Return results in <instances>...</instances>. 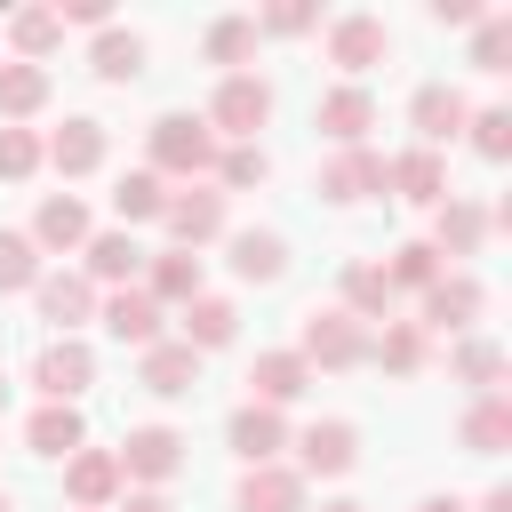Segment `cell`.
I'll return each instance as SVG.
<instances>
[{
  "label": "cell",
  "instance_id": "6da1fadb",
  "mask_svg": "<svg viewBox=\"0 0 512 512\" xmlns=\"http://www.w3.org/2000/svg\"><path fill=\"white\" fill-rule=\"evenodd\" d=\"M144 144H152V176H160V184H168V176H176V184H200V176L216 168V152H224L200 112H160V120L144 128Z\"/></svg>",
  "mask_w": 512,
  "mask_h": 512
},
{
  "label": "cell",
  "instance_id": "7a4b0ae2",
  "mask_svg": "<svg viewBox=\"0 0 512 512\" xmlns=\"http://www.w3.org/2000/svg\"><path fill=\"white\" fill-rule=\"evenodd\" d=\"M200 120L216 128V144H224V136H232V144H256V128L272 120V80H264V72H224Z\"/></svg>",
  "mask_w": 512,
  "mask_h": 512
},
{
  "label": "cell",
  "instance_id": "3957f363",
  "mask_svg": "<svg viewBox=\"0 0 512 512\" xmlns=\"http://www.w3.org/2000/svg\"><path fill=\"white\" fill-rule=\"evenodd\" d=\"M296 360L304 368H360L368 360V328L344 304H312L304 328H296Z\"/></svg>",
  "mask_w": 512,
  "mask_h": 512
},
{
  "label": "cell",
  "instance_id": "277c9868",
  "mask_svg": "<svg viewBox=\"0 0 512 512\" xmlns=\"http://www.w3.org/2000/svg\"><path fill=\"white\" fill-rule=\"evenodd\" d=\"M96 384V352L80 344V336H48L40 352H32V392L40 400H56V408H80V392Z\"/></svg>",
  "mask_w": 512,
  "mask_h": 512
},
{
  "label": "cell",
  "instance_id": "5b68a950",
  "mask_svg": "<svg viewBox=\"0 0 512 512\" xmlns=\"http://www.w3.org/2000/svg\"><path fill=\"white\" fill-rule=\"evenodd\" d=\"M112 456H120V480H128V488H168V480L184 472V432H168V424H136Z\"/></svg>",
  "mask_w": 512,
  "mask_h": 512
},
{
  "label": "cell",
  "instance_id": "8992f818",
  "mask_svg": "<svg viewBox=\"0 0 512 512\" xmlns=\"http://www.w3.org/2000/svg\"><path fill=\"white\" fill-rule=\"evenodd\" d=\"M352 464H360V432L344 416H320V424L296 432V464H288L296 480H344Z\"/></svg>",
  "mask_w": 512,
  "mask_h": 512
},
{
  "label": "cell",
  "instance_id": "52a82bcc",
  "mask_svg": "<svg viewBox=\"0 0 512 512\" xmlns=\"http://www.w3.org/2000/svg\"><path fill=\"white\" fill-rule=\"evenodd\" d=\"M160 224H168V240L176 248H208V240H224V192L216 184H184V192H168V208H160Z\"/></svg>",
  "mask_w": 512,
  "mask_h": 512
},
{
  "label": "cell",
  "instance_id": "ba28073f",
  "mask_svg": "<svg viewBox=\"0 0 512 512\" xmlns=\"http://www.w3.org/2000/svg\"><path fill=\"white\" fill-rule=\"evenodd\" d=\"M136 384H144L152 400H184V392H200V352H192L184 336H160V344L136 352Z\"/></svg>",
  "mask_w": 512,
  "mask_h": 512
},
{
  "label": "cell",
  "instance_id": "9c48e42d",
  "mask_svg": "<svg viewBox=\"0 0 512 512\" xmlns=\"http://www.w3.org/2000/svg\"><path fill=\"white\" fill-rule=\"evenodd\" d=\"M120 456L112 448H72L64 456V504L72 512H104V504H120Z\"/></svg>",
  "mask_w": 512,
  "mask_h": 512
},
{
  "label": "cell",
  "instance_id": "30bf717a",
  "mask_svg": "<svg viewBox=\"0 0 512 512\" xmlns=\"http://www.w3.org/2000/svg\"><path fill=\"white\" fill-rule=\"evenodd\" d=\"M312 128H320L336 152H352V144H368V128H376V96H368L360 80H344V88H328V96L312 104Z\"/></svg>",
  "mask_w": 512,
  "mask_h": 512
},
{
  "label": "cell",
  "instance_id": "8fae6325",
  "mask_svg": "<svg viewBox=\"0 0 512 512\" xmlns=\"http://www.w3.org/2000/svg\"><path fill=\"white\" fill-rule=\"evenodd\" d=\"M88 232H96V224H88V200H80V192H48V200L32 208V232H24V240H32L40 256H72V248H88Z\"/></svg>",
  "mask_w": 512,
  "mask_h": 512
},
{
  "label": "cell",
  "instance_id": "7c38bea8",
  "mask_svg": "<svg viewBox=\"0 0 512 512\" xmlns=\"http://www.w3.org/2000/svg\"><path fill=\"white\" fill-rule=\"evenodd\" d=\"M408 120H416V144H424V152H440L448 136H464L472 104H464V88H448V80H424V88L408 96Z\"/></svg>",
  "mask_w": 512,
  "mask_h": 512
},
{
  "label": "cell",
  "instance_id": "4fadbf2b",
  "mask_svg": "<svg viewBox=\"0 0 512 512\" xmlns=\"http://www.w3.org/2000/svg\"><path fill=\"white\" fill-rule=\"evenodd\" d=\"M320 200H328V208H352V200H384V152H368V144L336 152V160L320 168Z\"/></svg>",
  "mask_w": 512,
  "mask_h": 512
},
{
  "label": "cell",
  "instance_id": "5bb4252c",
  "mask_svg": "<svg viewBox=\"0 0 512 512\" xmlns=\"http://www.w3.org/2000/svg\"><path fill=\"white\" fill-rule=\"evenodd\" d=\"M104 144H112V136H104V120H88V112H80V120H64V128L40 144V160L72 184V176H96V168H104Z\"/></svg>",
  "mask_w": 512,
  "mask_h": 512
},
{
  "label": "cell",
  "instance_id": "9a60e30c",
  "mask_svg": "<svg viewBox=\"0 0 512 512\" xmlns=\"http://www.w3.org/2000/svg\"><path fill=\"white\" fill-rule=\"evenodd\" d=\"M32 304H40V320H48L56 336H72L80 320H96V288H88V272H40V280H32Z\"/></svg>",
  "mask_w": 512,
  "mask_h": 512
},
{
  "label": "cell",
  "instance_id": "2e32d148",
  "mask_svg": "<svg viewBox=\"0 0 512 512\" xmlns=\"http://www.w3.org/2000/svg\"><path fill=\"white\" fill-rule=\"evenodd\" d=\"M480 304H488V296H480V280H472V272H440V280L424 288V320H416V328L464 336V328L480 320Z\"/></svg>",
  "mask_w": 512,
  "mask_h": 512
},
{
  "label": "cell",
  "instance_id": "e0dca14e",
  "mask_svg": "<svg viewBox=\"0 0 512 512\" xmlns=\"http://www.w3.org/2000/svg\"><path fill=\"white\" fill-rule=\"evenodd\" d=\"M384 48H392V32H384V16H336L328 24V64L336 72H368V64H384Z\"/></svg>",
  "mask_w": 512,
  "mask_h": 512
},
{
  "label": "cell",
  "instance_id": "ac0fdd59",
  "mask_svg": "<svg viewBox=\"0 0 512 512\" xmlns=\"http://www.w3.org/2000/svg\"><path fill=\"white\" fill-rule=\"evenodd\" d=\"M96 320H104V336L112 344H160V304L144 296V288H112V296H96Z\"/></svg>",
  "mask_w": 512,
  "mask_h": 512
},
{
  "label": "cell",
  "instance_id": "d6986e66",
  "mask_svg": "<svg viewBox=\"0 0 512 512\" xmlns=\"http://www.w3.org/2000/svg\"><path fill=\"white\" fill-rule=\"evenodd\" d=\"M224 440H232V456H240V464H280V448H288V416L248 400V408H232Z\"/></svg>",
  "mask_w": 512,
  "mask_h": 512
},
{
  "label": "cell",
  "instance_id": "ffe728a7",
  "mask_svg": "<svg viewBox=\"0 0 512 512\" xmlns=\"http://www.w3.org/2000/svg\"><path fill=\"white\" fill-rule=\"evenodd\" d=\"M384 192H400V200H416V208H440V200H448V168H440V152L408 144L400 160H384Z\"/></svg>",
  "mask_w": 512,
  "mask_h": 512
},
{
  "label": "cell",
  "instance_id": "44dd1931",
  "mask_svg": "<svg viewBox=\"0 0 512 512\" xmlns=\"http://www.w3.org/2000/svg\"><path fill=\"white\" fill-rule=\"evenodd\" d=\"M80 256H88V288H136L152 248H136V232H88Z\"/></svg>",
  "mask_w": 512,
  "mask_h": 512
},
{
  "label": "cell",
  "instance_id": "7402d4cb",
  "mask_svg": "<svg viewBox=\"0 0 512 512\" xmlns=\"http://www.w3.org/2000/svg\"><path fill=\"white\" fill-rule=\"evenodd\" d=\"M136 288H144L160 312H168V304H192V296H200V256H192V248H160V256H144V280H136Z\"/></svg>",
  "mask_w": 512,
  "mask_h": 512
},
{
  "label": "cell",
  "instance_id": "603a6c76",
  "mask_svg": "<svg viewBox=\"0 0 512 512\" xmlns=\"http://www.w3.org/2000/svg\"><path fill=\"white\" fill-rule=\"evenodd\" d=\"M312 392V368L296 360V352H256V368H248V400L256 408H288V400H304Z\"/></svg>",
  "mask_w": 512,
  "mask_h": 512
},
{
  "label": "cell",
  "instance_id": "cb8c5ba5",
  "mask_svg": "<svg viewBox=\"0 0 512 512\" xmlns=\"http://www.w3.org/2000/svg\"><path fill=\"white\" fill-rule=\"evenodd\" d=\"M24 448H32V456H48V464H64L72 448H88V424H80V408H56V400H40V408H32V424H24Z\"/></svg>",
  "mask_w": 512,
  "mask_h": 512
},
{
  "label": "cell",
  "instance_id": "d4e9b609",
  "mask_svg": "<svg viewBox=\"0 0 512 512\" xmlns=\"http://www.w3.org/2000/svg\"><path fill=\"white\" fill-rule=\"evenodd\" d=\"M232 336H240V304H232V296H208V288H200V296L184 304V344H192V352H224Z\"/></svg>",
  "mask_w": 512,
  "mask_h": 512
},
{
  "label": "cell",
  "instance_id": "484cf974",
  "mask_svg": "<svg viewBox=\"0 0 512 512\" xmlns=\"http://www.w3.org/2000/svg\"><path fill=\"white\" fill-rule=\"evenodd\" d=\"M448 376H456V384H472V392H504L512 360H504V344H496V336H456V352H448Z\"/></svg>",
  "mask_w": 512,
  "mask_h": 512
},
{
  "label": "cell",
  "instance_id": "4316f807",
  "mask_svg": "<svg viewBox=\"0 0 512 512\" xmlns=\"http://www.w3.org/2000/svg\"><path fill=\"white\" fill-rule=\"evenodd\" d=\"M456 440H464L472 456H504V448H512V400H504V392H480V400L464 408Z\"/></svg>",
  "mask_w": 512,
  "mask_h": 512
},
{
  "label": "cell",
  "instance_id": "83f0119b",
  "mask_svg": "<svg viewBox=\"0 0 512 512\" xmlns=\"http://www.w3.org/2000/svg\"><path fill=\"white\" fill-rule=\"evenodd\" d=\"M240 512H304V480L288 464H248L240 472Z\"/></svg>",
  "mask_w": 512,
  "mask_h": 512
},
{
  "label": "cell",
  "instance_id": "f1b7e54d",
  "mask_svg": "<svg viewBox=\"0 0 512 512\" xmlns=\"http://www.w3.org/2000/svg\"><path fill=\"white\" fill-rule=\"evenodd\" d=\"M224 248H232V280H248V288H264V280L288 272V240L280 232H232Z\"/></svg>",
  "mask_w": 512,
  "mask_h": 512
},
{
  "label": "cell",
  "instance_id": "f546056e",
  "mask_svg": "<svg viewBox=\"0 0 512 512\" xmlns=\"http://www.w3.org/2000/svg\"><path fill=\"white\" fill-rule=\"evenodd\" d=\"M480 240H488V216H480L472 200H456V192H448V200L432 208V248H440V256H472Z\"/></svg>",
  "mask_w": 512,
  "mask_h": 512
},
{
  "label": "cell",
  "instance_id": "4dcf8cb0",
  "mask_svg": "<svg viewBox=\"0 0 512 512\" xmlns=\"http://www.w3.org/2000/svg\"><path fill=\"white\" fill-rule=\"evenodd\" d=\"M392 280H384V264H368V256H352L344 264V312L352 320H392Z\"/></svg>",
  "mask_w": 512,
  "mask_h": 512
},
{
  "label": "cell",
  "instance_id": "1f68e13d",
  "mask_svg": "<svg viewBox=\"0 0 512 512\" xmlns=\"http://www.w3.org/2000/svg\"><path fill=\"white\" fill-rule=\"evenodd\" d=\"M48 104V64H0V128H24Z\"/></svg>",
  "mask_w": 512,
  "mask_h": 512
},
{
  "label": "cell",
  "instance_id": "d6a6232c",
  "mask_svg": "<svg viewBox=\"0 0 512 512\" xmlns=\"http://www.w3.org/2000/svg\"><path fill=\"white\" fill-rule=\"evenodd\" d=\"M256 40H264V32H256V16H216V24L200 32V56H208V64H224V72H240V64L256 56Z\"/></svg>",
  "mask_w": 512,
  "mask_h": 512
},
{
  "label": "cell",
  "instance_id": "836d02e7",
  "mask_svg": "<svg viewBox=\"0 0 512 512\" xmlns=\"http://www.w3.org/2000/svg\"><path fill=\"white\" fill-rule=\"evenodd\" d=\"M88 72H96V80H112V88H120V80H136V72H144V40H136V32H120V24H104V32H96V48H88Z\"/></svg>",
  "mask_w": 512,
  "mask_h": 512
},
{
  "label": "cell",
  "instance_id": "e575fe53",
  "mask_svg": "<svg viewBox=\"0 0 512 512\" xmlns=\"http://www.w3.org/2000/svg\"><path fill=\"white\" fill-rule=\"evenodd\" d=\"M160 208H168V184H160L152 168H128V176L112 184V216H120V224H152Z\"/></svg>",
  "mask_w": 512,
  "mask_h": 512
},
{
  "label": "cell",
  "instance_id": "d590c367",
  "mask_svg": "<svg viewBox=\"0 0 512 512\" xmlns=\"http://www.w3.org/2000/svg\"><path fill=\"white\" fill-rule=\"evenodd\" d=\"M368 360H376L384 376H416V368H424V328H416V320H384V336L368 344Z\"/></svg>",
  "mask_w": 512,
  "mask_h": 512
},
{
  "label": "cell",
  "instance_id": "8d00e7d4",
  "mask_svg": "<svg viewBox=\"0 0 512 512\" xmlns=\"http://www.w3.org/2000/svg\"><path fill=\"white\" fill-rule=\"evenodd\" d=\"M384 280H392V296H400V288H408V296H424V288L440 280V248H432V240H400V248H392V264H384Z\"/></svg>",
  "mask_w": 512,
  "mask_h": 512
},
{
  "label": "cell",
  "instance_id": "74e56055",
  "mask_svg": "<svg viewBox=\"0 0 512 512\" xmlns=\"http://www.w3.org/2000/svg\"><path fill=\"white\" fill-rule=\"evenodd\" d=\"M8 40H16V64H40L64 40V24H56V8H16L8 16Z\"/></svg>",
  "mask_w": 512,
  "mask_h": 512
},
{
  "label": "cell",
  "instance_id": "f35d334b",
  "mask_svg": "<svg viewBox=\"0 0 512 512\" xmlns=\"http://www.w3.org/2000/svg\"><path fill=\"white\" fill-rule=\"evenodd\" d=\"M208 176H216V184H224V192H256V184H264V176H272V152H264V144H224V152H216V168H208Z\"/></svg>",
  "mask_w": 512,
  "mask_h": 512
},
{
  "label": "cell",
  "instance_id": "ab89813d",
  "mask_svg": "<svg viewBox=\"0 0 512 512\" xmlns=\"http://www.w3.org/2000/svg\"><path fill=\"white\" fill-rule=\"evenodd\" d=\"M48 264H40V248L24 240V232H0V296H16V288H32Z\"/></svg>",
  "mask_w": 512,
  "mask_h": 512
},
{
  "label": "cell",
  "instance_id": "60d3db41",
  "mask_svg": "<svg viewBox=\"0 0 512 512\" xmlns=\"http://www.w3.org/2000/svg\"><path fill=\"white\" fill-rule=\"evenodd\" d=\"M472 72H512V16H480V32H472Z\"/></svg>",
  "mask_w": 512,
  "mask_h": 512
},
{
  "label": "cell",
  "instance_id": "b9f144b4",
  "mask_svg": "<svg viewBox=\"0 0 512 512\" xmlns=\"http://www.w3.org/2000/svg\"><path fill=\"white\" fill-rule=\"evenodd\" d=\"M464 128H472V152H480V160H512V112H504V104L472 112Z\"/></svg>",
  "mask_w": 512,
  "mask_h": 512
},
{
  "label": "cell",
  "instance_id": "7bdbcfd3",
  "mask_svg": "<svg viewBox=\"0 0 512 512\" xmlns=\"http://www.w3.org/2000/svg\"><path fill=\"white\" fill-rule=\"evenodd\" d=\"M32 168H40V136H32V128H0V176L24 184Z\"/></svg>",
  "mask_w": 512,
  "mask_h": 512
},
{
  "label": "cell",
  "instance_id": "ee69618b",
  "mask_svg": "<svg viewBox=\"0 0 512 512\" xmlns=\"http://www.w3.org/2000/svg\"><path fill=\"white\" fill-rule=\"evenodd\" d=\"M312 24H320L312 0H272V8L256 16V32H280V40H296V32H312Z\"/></svg>",
  "mask_w": 512,
  "mask_h": 512
},
{
  "label": "cell",
  "instance_id": "f6af8a7d",
  "mask_svg": "<svg viewBox=\"0 0 512 512\" xmlns=\"http://www.w3.org/2000/svg\"><path fill=\"white\" fill-rule=\"evenodd\" d=\"M56 24H112V0H56Z\"/></svg>",
  "mask_w": 512,
  "mask_h": 512
},
{
  "label": "cell",
  "instance_id": "bcb514c9",
  "mask_svg": "<svg viewBox=\"0 0 512 512\" xmlns=\"http://www.w3.org/2000/svg\"><path fill=\"white\" fill-rule=\"evenodd\" d=\"M488 8L480 0H432V24H480Z\"/></svg>",
  "mask_w": 512,
  "mask_h": 512
},
{
  "label": "cell",
  "instance_id": "7dc6e473",
  "mask_svg": "<svg viewBox=\"0 0 512 512\" xmlns=\"http://www.w3.org/2000/svg\"><path fill=\"white\" fill-rule=\"evenodd\" d=\"M120 512H176V504H168V488H128Z\"/></svg>",
  "mask_w": 512,
  "mask_h": 512
},
{
  "label": "cell",
  "instance_id": "c3c4849f",
  "mask_svg": "<svg viewBox=\"0 0 512 512\" xmlns=\"http://www.w3.org/2000/svg\"><path fill=\"white\" fill-rule=\"evenodd\" d=\"M472 512H512V488H488V496H480Z\"/></svg>",
  "mask_w": 512,
  "mask_h": 512
},
{
  "label": "cell",
  "instance_id": "681fc988",
  "mask_svg": "<svg viewBox=\"0 0 512 512\" xmlns=\"http://www.w3.org/2000/svg\"><path fill=\"white\" fill-rule=\"evenodd\" d=\"M416 512H472V504H464V496H424Z\"/></svg>",
  "mask_w": 512,
  "mask_h": 512
},
{
  "label": "cell",
  "instance_id": "f907efd6",
  "mask_svg": "<svg viewBox=\"0 0 512 512\" xmlns=\"http://www.w3.org/2000/svg\"><path fill=\"white\" fill-rule=\"evenodd\" d=\"M320 512H368V504H352V496H336V504H320Z\"/></svg>",
  "mask_w": 512,
  "mask_h": 512
},
{
  "label": "cell",
  "instance_id": "816d5d0a",
  "mask_svg": "<svg viewBox=\"0 0 512 512\" xmlns=\"http://www.w3.org/2000/svg\"><path fill=\"white\" fill-rule=\"evenodd\" d=\"M0 408H8V368H0Z\"/></svg>",
  "mask_w": 512,
  "mask_h": 512
},
{
  "label": "cell",
  "instance_id": "f5cc1de1",
  "mask_svg": "<svg viewBox=\"0 0 512 512\" xmlns=\"http://www.w3.org/2000/svg\"><path fill=\"white\" fill-rule=\"evenodd\" d=\"M0 512H8V488H0Z\"/></svg>",
  "mask_w": 512,
  "mask_h": 512
}]
</instances>
